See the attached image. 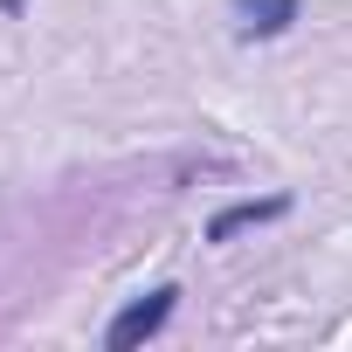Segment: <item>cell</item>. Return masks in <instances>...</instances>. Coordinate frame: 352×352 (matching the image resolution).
Here are the masks:
<instances>
[{
  "label": "cell",
  "instance_id": "cell-3",
  "mask_svg": "<svg viewBox=\"0 0 352 352\" xmlns=\"http://www.w3.org/2000/svg\"><path fill=\"white\" fill-rule=\"evenodd\" d=\"M290 214V194H263V201H235L208 221V242H235L242 228H263V221H283Z\"/></svg>",
  "mask_w": 352,
  "mask_h": 352
},
{
  "label": "cell",
  "instance_id": "cell-1",
  "mask_svg": "<svg viewBox=\"0 0 352 352\" xmlns=\"http://www.w3.org/2000/svg\"><path fill=\"white\" fill-rule=\"evenodd\" d=\"M173 304H180V283H159V290H145L138 304H124V311L111 318V331H104V345H111V352H138L145 338H159V331H166V318H173Z\"/></svg>",
  "mask_w": 352,
  "mask_h": 352
},
{
  "label": "cell",
  "instance_id": "cell-4",
  "mask_svg": "<svg viewBox=\"0 0 352 352\" xmlns=\"http://www.w3.org/2000/svg\"><path fill=\"white\" fill-rule=\"evenodd\" d=\"M0 14H8V21H21V14H28V0H0Z\"/></svg>",
  "mask_w": 352,
  "mask_h": 352
},
{
  "label": "cell",
  "instance_id": "cell-2",
  "mask_svg": "<svg viewBox=\"0 0 352 352\" xmlns=\"http://www.w3.org/2000/svg\"><path fill=\"white\" fill-rule=\"evenodd\" d=\"M242 14V42H276L304 21V0H228Z\"/></svg>",
  "mask_w": 352,
  "mask_h": 352
}]
</instances>
